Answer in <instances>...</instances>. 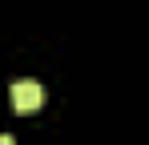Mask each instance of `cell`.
Masks as SVG:
<instances>
[{
	"mask_svg": "<svg viewBox=\"0 0 149 145\" xmlns=\"http://www.w3.org/2000/svg\"><path fill=\"white\" fill-rule=\"evenodd\" d=\"M0 145H16V141H12V137H8V133H0Z\"/></svg>",
	"mask_w": 149,
	"mask_h": 145,
	"instance_id": "2",
	"label": "cell"
},
{
	"mask_svg": "<svg viewBox=\"0 0 149 145\" xmlns=\"http://www.w3.org/2000/svg\"><path fill=\"white\" fill-rule=\"evenodd\" d=\"M40 105H45V89H40L36 81H16V85H12V109H16V113L28 117V113H36Z\"/></svg>",
	"mask_w": 149,
	"mask_h": 145,
	"instance_id": "1",
	"label": "cell"
}]
</instances>
